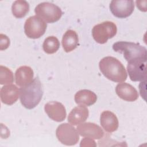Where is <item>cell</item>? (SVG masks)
Instances as JSON below:
<instances>
[{"label": "cell", "mask_w": 147, "mask_h": 147, "mask_svg": "<svg viewBox=\"0 0 147 147\" xmlns=\"http://www.w3.org/2000/svg\"><path fill=\"white\" fill-rule=\"evenodd\" d=\"M100 71L108 79L114 82H125L127 73L125 67L117 59L107 56L100 60L99 63Z\"/></svg>", "instance_id": "cell-1"}, {"label": "cell", "mask_w": 147, "mask_h": 147, "mask_svg": "<svg viewBox=\"0 0 147 147\" xmlns=\"http://www.w3.org/2000/svg\"><path fill=\"white\" fill-rule=\"evenodd\" d=\"M43 95V89L38 78H34L31 83L20 89L21 104L28 109L34 108L40 102Z\"/></svg>", "instance_id": "cell-2"}, {"label": "cell", "mask_w": 147, "mask_h": 147, "mask_svg": "<svg viewBox=\"0 0 147 147\" xmlns=\"http://www.w3.org/2000/svg\"><path fill=\"white\" fill-rule=\"evenodd\" d=\"M113 49L115 52L122 53L128 63L136 61L145 63L146 61V49L138 43L118 41L113 45Z\"/></svg>", "instance_id": "cell-3"}, {"label": "cell", "mask_w": 147, "mask_h": 147, "mask_svg": "<svg viewBox=\"0 0 147 147\" xmlns=\"http://www.w3.org/2000/svg\"><path fill=\"white\" fill-rule=\"evenodd\" d=\"M34 12L38 17L47 23H53L60 20L63 15L61 9L55 4L44 2L37 5Z\"/></svg>", "instance_id": "cell-4"}, {"label": "cell", "mask_w": 147, "mask_h": 147, "mask_svg": "<svg viewBox=\"0 0 147 147\" xmlns=\"http://www.w3.org/2000/svg\"><path fill=\"white\" fill-rule=\"evenodd\" d=\"M117 32V25L111 21H105L95 25L92 29L94 40L99 44H105L110 38L115 36Z\"/></svg>", "instance_id": "cell-5"}, {"label": "cell", "mask_w": 147, "mask_h": 147, "mask_svg": "<svg viewBox=\"0 0 147 147\" xmlns=\"http://www.w3.org/2000/svg\"><path fill=\"white\" fill-rule=\"evenodd\" d=\"M47 24L37 16L29 17L25 21L24 31L30 38L36 39L41 37L45 32Z\"/></svg>", "instance_id": "cell-6"}, {"label": "cell", "mask_w": 147, "mask_h": 147, "mask_svg": "<svg viewBox=\"0 0 147 147\" xmlns=\"http://www.w3.org/2000/svg\"><path fill=\"white\" fill-rule=\"evenodd\" d=\"M58 140L65 145H74L79 140V133L74 127L67 123L60 125L56 131Z\"/></svg>", "instance_id": "cell-7"}, {"label": "cell", "mask_w": 147, "mask_h": 147, "mask_svg": "<svg viewBox=\"0 0 147 147\" xmlns=\"http://www.w3.org/2000/svg\"><path fill=\"white\" fill-rule=\"evenodd\" d=\"M111 13L119 18H125L130 16L134 11V5L132 0H113L110 3Z\"/></svg>", "instance_id": "cell-8"}, {"label": "cell", "mask_w": 147, "mask_h": 147, "mask_svg": "<svg viewBox=\"0 0 147 147\" xmlns=\"http://www.w3.org/2000/svg\"><path fill=\"white\" fill-rule=\"evenodd\" d=\"M44 110L48 117L56 122L64 121L67 115L64 106L56 101H51L46 103Z\"/></svg>", "instance_id": "cell-9"}, {"label": "cell", "mask_w": 147, "mask_h": 147, "mask_svg": "<svg viewBox=\"0 0 147 147\" xmlns=\"http://www.w3.org/2000/svg\"><path fill=\"white\" fill-rule=\"evenodd\" d=\"M78 133L82 137L92 139H100L104 136V131L98 125L92 122H86L77 126Z\"/></svg>", "instance_id": "cell-10"}, {"label": "cell", "mask_w": 147, "mask_h": 147, "mask_svg": "<svg viewBox=\"0 0 147 147\" xmlns=\"http://www.w3.org/2000/svg\"><path fill=\"white\" fill-rule=\"evenodd\" d=\"M127 70L131 80L138 82L146 80V65L139 61L129 62Z\"/></svg>", "instance_id": "cell-11"}, {"label": "cell", "mask_w": 147, "mask_h": 147, "mask_svg": "<svg viewBox=\"0 0 147 147\" xmlns=\"http://www.w3.org/2000/svg\"><path fill=\"white\" fill-rule=\"evenodd\" d=\"M115 92L120 98L126 101L134 102L138 98L137 90L127 83L118 84L115 87Z\"/></svg>", "instance_id": "cell-12"}, {"label": "cell", "mask_w": 147, "mask_h": 147, "mask_svg": "<svg viewBox=\"0 0 147 147\" xmlns=\"http://www.w3.org/2000/svg\"><path fill=\"white\" fill-rule=\"evenodd\" d=\"M20 96V89L14 84L3 86L1 89V99L3 103L11 105Z\"/></svg>", "instance_id": "cell-13"}, {"label": "cell", "mask_w": 147, "mask_h": 147, "mask_svg": "<svg viewBox=\"0 0 147 147\" xmlns=\"http://www.w3.org/2000/svg\"><path fill=\"white\" fill-rule=\"evenodd\" d=\"M100 123L103 129L109 133L116 131L119 125L117 116L110 111H104L101 113Z\"/></svg>", "instance_id": "cell-14"}, {"label": "cell", "mask_w": 147, "mask_h": 147, "mask_svg": "<svg viewBox=\"0 0 147 147\" xmlns=\"http://www.w3.org/2000/svg\"><path fill=\"white\" fill-rule=\"evenodd\" d=\"M33 75V69L30 67L21 66L15 72L16 83L21 87L25 86L32 82Z\"/></svg>", "instance_id": "cell-15"}, {"label": "cell", "mask_w": 147, "mask_h": 147, "mask_svg": "<svg viewBox=\"0 0 147 147\" xmlns=\"http://www.w3.org/2000/svg\"><path fill=\"white\" fill-rule=\"evenodd\" d=\"M88 115V109L84 106L80 105L71 110L68 117V121L72 125H78L86 121Z\"/></svg>", "instance_id": "cell-16"}, {"label": "cell", "mask_w": 147, "mask_h": 147, "mask_svg": "<svg viewBox=\"0 0 147 147\" xmlns=\"http://www.w3.org/2000/svg\"><path fill=\"white\" fill-rule=\"evenodd\" d=\"M96 95L88 90H80L75 95L76 103L81 106H91L96 102Z\"/></svg>", "instance_id": "cell-17"}, {"label": "cell", "mask_w": 147, "mask_h": 147, "mask_svg": "<svg viewBox=\"0 0 147 147\" xmlns=\"http://www.w3.org/2000/svg\"><path fill=\"white\" fill-rule=\"evenodd\" d=\"M79 37L75 30H68L64 34L62 38V46L66 52H70L74 50L78 45Z\"/></svg>", "instance_id": "cell-18"}, {"label": "cell", "mask_w": 147, "mask_h": 147, "mask_svg": "<svg viewBox=\"0 0 147 147\" xmlns=\"http://www.w3.org/2000/svg\"><path fill=\"white\" fill-rule=\"evenodd\" d=\"M29 11V3L26 1L18 0L14 2L11 6L13 16L17 18L24 17Z\"/></svg>", "instance_id": "cell-19"}, {"label": "cell", "mask_w": 147, "mask_h": 147, "mask_svg": "<svg viewBox=\"0 0 147 147\" xmlns=\"http://www.w3.org/2000/svg\"><path fill=\"white\" fill-rule=\"evenodd\" d=\"M60 47V42L55 36H49L46 38L42 44L44 52L48 54H53L57 52Z\"/></svg>", "instance_id": "cell-20"}, {"label": "cell", "mask_w": 147, "mask_h": 147, "mask_svg": "<svg viewBox=\"0 0 147 147\" xmlns=\"http://www.w3.org/2000/svg\"><path fill=\"white\" fill-rule=\"evenodd\" d=\"M14 81V76L12 71L6 67L0 66V84H6L12 83Z\"/></svg>", "instance_id": "cell-21"}, {"label": "cell", "mask_w": 147, "mask_h": 147, "mask_svg": "<svg viewBox=\"0 0 147 147\" xmlns=\"http://www.w3.org/2000/svg\"><path fill=\"white\" fill-rule=\"evenodd\" d=\"M10 44L9 38L3 34H1V50L6 49Z\"/></svg>", "instance_id": "cell-22"}, {"label": "cell", "mask_w": 147, "mask_h": 147, "mask_svg": "<svg viewBox=\"0 0 147 147\" xmlns=\"http://www.w3.org/2000/svg\"><path fill=\"white\" fill-rule=\"evenodd\" d=\"M95 142L92 140V138H84L81 141L80 146H95L96 144Z\"/></svg>", "instance_id": "cell-23"}, {"label": "cell", "mask_w": 147, "mask_h": 147, "mask_svg": "<svg viewBox=\"0 0 147 147\" xmlns=\"http://www.w3.org/2000/svg\"><path fill=\"white\" fill-rule=\"evenodd\" d=\"M137 7L140 10L142 11H146V4L142 5V1H137L136 2Z\"/></svg>", "instance_id": "cell-24"}]
</instances>
